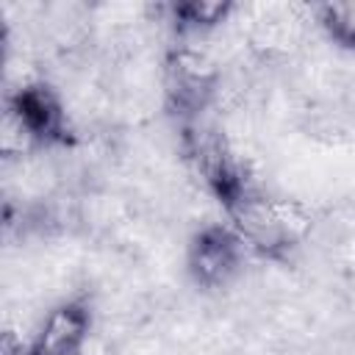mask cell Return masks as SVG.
Here are the masks:
<instances>
[{
    "label": "cell",
    "mask_w": 355,
    "mask_h": 355,
    "mask_svg": "<svg viewBox=\"0 0 355 355\" xmlns=\"http://www.w3.org/2000/svg\"><path fill=\"white\" fill-rule=\"evenodd\" d=\"M313 22L341 50H355V0H333L313 6Z\"/></svg>",
    "instance_id": "cell-6"
},
{
    "label": "cell",
    "mask_w": 355,
    "mask_h": 355,
    "mask_svg": "<svg viewBox=\"0 0 355 355\" xmlns=\"http://www.w3.org/2000/svg\"><path fill=\"white\" fill-rule=\"evenodd\" d=\"M94 333V313L83 297L50 305L31 333L36 355H80Z\"/></svg>",
    "instance_id": "cell-4"
},
{
    "label": "cell",
    "mask_w": 355,
    "mask_h": 355,
    "mask_svg": "<svg viewBox=\"0 0 355 355\" xmlns=\"http://www.w3.org/2000/svg\"><path fill=\"white\" fill-rule=\"evenodd\" d=\"M164 11L178 36H211L233 17L236 6L227 0H186L172 3Z\"/></svg>",
    "instance_id": "cell-5"
},
{
    "label": "cell",
    "mask_w": 355,
    "mask_h": 355,
    "mask_svg": "<svg viewBox=\"0 0 355 355\" xmlns=\"http://www.w3.org/2000/svg\"><path fill=\"white\" fill-rule=\"evenodd\" d=\"M227 225L250 247V252L283 261L313 230V211L308 202L288 194H269L261 186L239 191L222 205Z\"/></svg>",
    "instance_id": "cell-1"
},
{
    "label": "cell",
    "mask_w": 355,
    "mask_h": 355,
    "mask_svg": "<svg viewBox=\"0 0 355 355\" xmlns=\"http://www.w3.org/2000/svg\"><path fill=\"white\" fill-rule=\"evenodd\" d=\"M250 247L236 236L230 225L205 222L194 230L186 247V272L202 291L230 288L247 263Z\"/></svg>",
    "instance_id": "cell-2"
},
{
    "label": "cell",
    "mask_w": 355,
    "mask_h": 355,
    "mask_svg": "<svg viewBox=\"0 0 355 355\" xmlns=\"http://www.w3.org/2000/svg\"><path fill=\"white\" fill-rule=\"evenodd\" d=\"M0 355H36L31 347V338H22L17 330L6 327L0 338Z\"/></svg>",
    "instance_id": "cell-7"
},
{
    "label": "cell",
    "mask_w": 355,
    "mask_h": 355,
    "mask_svg": "<svg viewBox=\"0 0 355 355\" xmlns=\"http://www.w3.org/2000/svg\"><path fill=\"white\" fill-rule=\"evenodd\" d=\"M6 108H11L42 150L72 147L78 133L67 108V97L44 78H33L6 92Z\"/></svg>",
    "instance_id": "cell-3"
}]
</instances>
